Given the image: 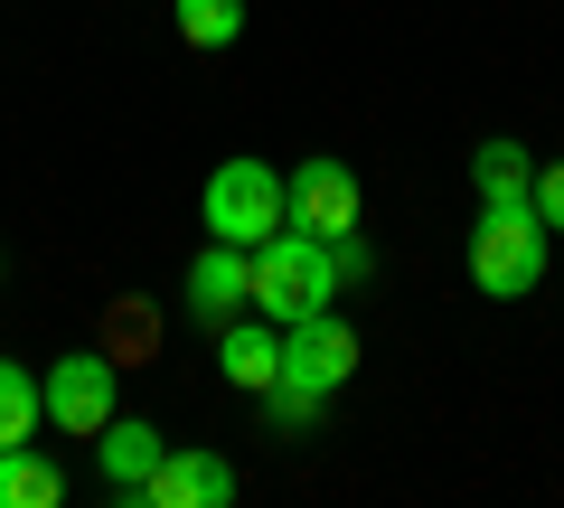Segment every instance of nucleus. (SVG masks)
<instances>
[{
    "label": "nucleus",
    "mask_w": 564,
    "mask_h": 508,
    "mask_svg": "<svg viewBox=\"0 0 564 508\" xmlns=\"http://www.w3.org/2000/svg\"><path fill=\"white\" fill-rule=\"evenodd\" d=\"M339 245L329 236H302V226H282V236H263L254 245V311L263 321H311V311H329L339 302Z\"/></svg>",
    "instance_id": "f257e3e1"
},
{
    "label": "nucleus",
    "mask_w": 564,
    "mask_h": 508,
    "mask_svg": "<svg viewBox=\"0 0 564 508\" xmlns=\"http://www.w3.org/2000/svg\"><path fill=\"white\" fill-rule=\"evenodd\" d=\"M292 226V198H282V170L273 161H217L207 170V236L217 245H245L254 255L263 236Z\"/></svg>",
    "instance_id": "f03ea898"
},
{
    "label": "nucleus",
    "mask_w": 564,
    "mask_h": 508,
    "mask_svg": "<svg viewBox=\"0 0 564 508\" xmlns=\"http://www.w3.org/2000/svg\"><path fill=\"white\" fill-rule=\"evenodd\" d=\"M545 217L536 207H480V236H470V283L489 302H518V292L545 283Z\"/></svg>",
    "instance_id": "7ed1b4c3"
},
{
    "label": "nucleus",
    "mask_w": 564,
    "mask_h": 508,
    "mask_svg": "<svg viewBox=\"0 0 564 508\" xmlns=\"http://www.w3.org/2000/svg\"><path fill=\"white\" fill-rule=\"evenodd\" d=\"M348 377H358V329L339 321V311H311V321H282V387L302 396H339Z\"/></svg>",
    "instance_id": "20e7f679"
},
{
    "label": "nucleus",
    "mask_w": 564,
    "mask_h": 508,
    "mask_svg": "<svg viewBox=\"0 0 564 508\" xmlns=\"http://www.w3.org/2000/svg\"><path fill=\"white\" fill-rule=\"evenodd\" d=\"M39 396H47V424L57 433H104L113 424V396H122V367L104 348H76V358H57L39 377Z\"/></svg>",
    "instance_id": "39448f33"
},
{
    "label": "nucleus",
    "mask_w": 564,
    "mask_h": 508,
    "mask_svg": "<svg viewBox=\"0 0 564 508\" xmlns=\"http://www.w3.org/2000/svg\"><path fill=\"white\" fill-rule=\"evenodd\" d=\"M282 198H292L302 236H358V180H348V161H302L282 180Z\"/></svg>",
    "instance_id": "423d86ee"
},
{
    "label": "nucleus",
    "mask_w": 564,
    "mask_h": 508,
    "mask_svg": "<svg viewBox=\"0 0 564 508\" xmlns=\"http://www.w3.org/2000/svg\"><path fill=\"white\" fill-rule=\"evenodd\" d=\"M188 311H198V321H217V329L236 321V311H254V255L207 236V255L188 264Z\"/></svg>",
    "instance_id": "0eeeda50"
},
{
    "label": "nucleus",
    "mask_w": 564,
    "mask_h": 508,
    "mask_svg": "<svg viewBox=\"0 0 564 508\" xmlns=\"http://www.w3.org/2000/svg\"><path fill=\"white\" fill-rule=\"evenodd\" d=\"M141 499L151 508H226L236 499V462H217V452H161V471L141 480Z\"/></svg>",
    "instance_id": "6e6552de"
},
{
    "label": "nucleus",
    "mask_w": 564,
    "mask_h": 508,
    "mask_svg": "<svg viewBox=\"0 0 564 508\" xmlns=\"http://www.w3.org/2000/svg\"><path fill=\"white\" fill-rule=\"evenodd\" d=\"M95 452H104V489H113V499H141V480L161 471V452H170V443H161L151 424H141V414H132V424L113 414V424L95 433Z\"/></svg>",
    "instance_id": "1a4fd4ad"
},
{
    "label": "nucleus",
    "mask_w": 564,
    "mask_h": 508,
    "mask_svg": "<svg viewBox=\"0 0 564 508\" xmlns=\"http://www.w3.org/2000/svg\"><path fill=\"white\" fill-rule=\"evenodd\" d=\"M217 367L236 377V387L263 396V387L282 377V329H273V321H245V311H236V321L217 329Z\"/></svg>",
    "instance_id": "9d476101"
},
{
    "label": "nucleus",
    "mask_w": 564,
    "mask_h": 508,
    "mask_svg": "<svg viewBox=\"0 0 564 508\" xmlns=\"http://www.w3.org/2000/svg\"><path fill=\"white\" fill-rule=\"evenodd\" d=\"M470 188H480V207H527L536 161H527L518 142H480V151H470Z\"/></svg>",
    "instance_id": "9b49d317"
},
{
    "label": "nucleus",
    "mask_w": 564,
    "mask_h": 508,
    "mask_svg": "<svg viewBox=\"0 0 564 508\" xmlns=\"http://www.w3.org/2000/svg\"><path fill=\"white\" fill-rule=\"evenodd\" d=\"M57 499H66V471L47 452H29V443L0 452V508H57Z\"/></svg>",
    "instance_id": "f8f14e48"
},
{
    "label": "nucleus",
    "mask_w": 564,
    "mask_h": 508,
    "mask_svg": "<svg viewBox=\"0 0 564 508\" xmlns=\"http://www.w3.org/2000/svg\"><path fill=\"white\" fill-rule=\"evenodd\" d=\"M39 424H47V396H39V377H29L20 358H0V452H10V443H29Z\"/></svg>",
    "instance_id": "ddd939ff"
},
{
    "label": "nucleus",
    "mask_w": 564,
    "mask_h": 508,
    "mask_svg": "<svg viewBox=\"0 0 564 508\" xmlns=\"http://www.w3.org/2000/svg\"><path fill=\"white\" fill-rule=\"evenodd\" d=\"M151 348H161V321H151V302H113L104 311V358H151Z\"/></svg>",
    "instance_id": "4468645a"
},
{
    "label": "nucleus",
    "mask_w": 564,
    "mask_h": 508,
    "mask_svg": "<svg viewBox=\"0 0 564 508\" xmlns=\"http://www.w3.org/2000/svg\"><path fill=\"white\" fill-rule=\"evenodd\" d=\"M180 39L188 47H236L245 39V0H180Z\"/></svg>",
    "instance_id": "2eb2a0df"
},
{
    "label": "nucleus",
    "mask_w": 564,
    "mask_h": 508,
    "mask_svg": "<svg viewBox=\"0 0 564 508\" xmlns=\"http://www.w3.org/2000/svg\"><path fill=\"white\" fill-rule=\"evenodd\" d=\"M263 424H273V433H311V424H321V396H302V387H282V377H273V387H263Z\"/></svg>",
    "instance_id": "dca6fc26"
},
{
    "label": "nucleus",
    "mask_w": 564,
    "mask_h": 508,
    "mask_svg": "<svg viewBox=\"0 0 564 508\" xmlns=\"http://www.w3.org/2000/svg\"><path fill=\"white\" fill-rule=\"evenodd\" d=\"M527 207L545 217V236H564V161H536V188H527Z\"/></svg>",
    "instance_id": "f3484780"
}]
</instances>
